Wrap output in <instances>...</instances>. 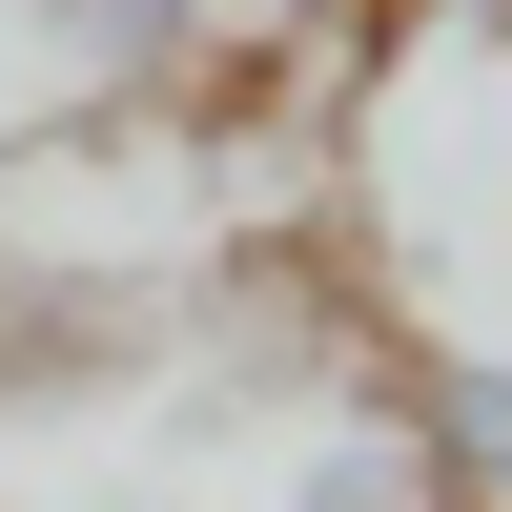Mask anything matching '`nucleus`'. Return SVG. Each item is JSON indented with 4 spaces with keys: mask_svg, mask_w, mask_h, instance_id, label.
Wrapping results in <instances>:
<instances>
[{
    "mask_svg": "<svg viewBox=\"0 0 512 512\" xmlns=\"http://www.w3.org/2000/svg\"><path fill=\"white\" fill-rule=\"evenodd\" d=\"M287 21L308 0H0L21 103H62V123H226V82Z\"/></svg>",
    "mask_w": 512,
    "mask_h": 512,
    "instance_id": "obj_1",
    "label": "nucleus"
},
{
    "mask_svg": "<svg viewBox=\"0 0 512 512\" xmlns=\"http://www.w3.org/2000/svg\"><path fill=\"white\" fill-rule=\"evenodd\" d=\"M349 390L410 431V472H431L451 512H512V349L492 328H369Z\"/></svg>",
    "mask_w": 512,
    "mask_h": 512,
    "instance_id": "obj_2",
    "label": "nucleus"
},
{
    "mask_svg": "<svg viewBox=\"0 0 512 512\" xmlns=\"http://www.w3.org/2000/svg\"><path fill=\"white\" fill-rule=\"evenodd\" d=\"M267 512H451V492L410 472V431H390V410L349 390V410H328V431H308V451L267 472Z\"/></svg>",
    "mask_w": 512,
    "mask_h": 512,
    "instance_id": "obj_3",
    "label": "nucleus"
}]
</instances>
